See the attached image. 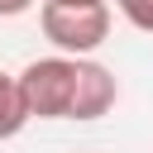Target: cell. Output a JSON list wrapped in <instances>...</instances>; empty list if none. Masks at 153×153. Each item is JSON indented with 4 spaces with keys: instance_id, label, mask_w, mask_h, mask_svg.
I'll use <instances>...</instances> for the list:
<instances>
[{
    "instance_id": "cell-1",
    "label": "cell",
    "mask_w": 153,
    "mask_h": 153,
    "mask_svg": "<svg viewBox=\"0 0 153 153\" xmlns=\"http://www.w3.org/2000/svg\"><path fill=\"white\" fill-rule=\"evenodd\" d=\"M38 24H43V38L57 48V53H72V57H86L96 53L105 38H110V5L105 0H43L38 5Z\"/></svg>"
},
{
    "instance_id": "cell-2",
    "label": "cell",
    "mask_w": 153,
    "mask_h": 153,
    "mask_svg": "<svg viewBox=\"0 0 153 153\" xmlns=\"http://www.w3.org/2000/svg\"><path fill=\"white\" fill-rule=\"evenodd\" d=\"M19 91H24L29 120H67L72 115V96H76V57L72 53L33 57L19 72Z\"/></svg>"
},
{
    "instance_id": "cell-3",
    "label": "cell",
    "mask_w": 153,
    "mask_h": 153,
    "mask_svg": "<svg viewBox=\"0 0 153 153\" xmlns=\"http://www.w3.org/2000/svg\"><path fill=\"white\" fill-rule=\"evenodd\" d=\"M115 100H120L115 72L100 67V62L76 57V96H72V115H67V120H100V115H110Z\"/></svg>"
},
{
    "instance_id": "cell-4",
    "label": "cell",
    "mask_w": 153,
    "mask_h": 153,
    "mask_svg": "<svg viewBox=\"0 0 153 153\" xmlns=\"http://www.w3.org/2000/svg\"><path fill=\"white\" fill-rule=\"evenodd\" d=\"M24 124H29V105H24L19 76H10V72L0 67V139H14Z\"/></svg>"
},
{
    "instance_id": "cell-5",
    "label": "cell",
    "mask_w": 153,
    "mask_h": 153,
    "mask_svg": "<svg viewBox=\"0 0 153 153\" xmlns=\"http://www.w3.org/2000/svg\"><path fill=\"white\" fill-rule=\"evenodd\" d=\"M120 14L139 29V33H153V0H115Z\"/></svg>"
},
{
    "instance_id": "cell-6",
    "label": "cell",
    "mask_w": 153,
    "mask_h": 153,
    "mask_svg": "<svg viewBox=\"0 0 153 153\" xmlns=\"http://www.w3.org/2000/svg\"><path fill=\"white\" fill-rule=\"evenodd\" d=\"M24 10H33V0H0V19H14Z\"/></svg>"
},
{
    "instance_id": "cell-7",
    "label": "cell",
    "mask_w": 153,
    "mask_h": 153,
    "mask_svg": "<svg viewBox=\"0 0 153 153\" xmlns=\"http://www.w3.org/2000/svg\"><path fill=\"white\" fill-rule=\"evenodd\" d=\"M67 5H76V0H67Z\"/></svg>"
}]
</instances>
